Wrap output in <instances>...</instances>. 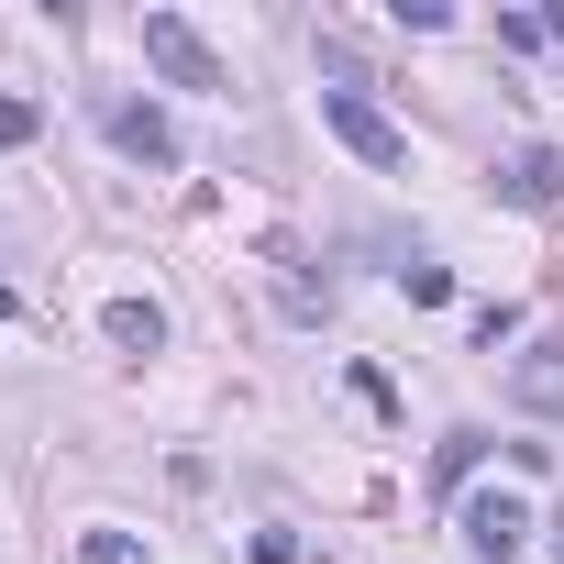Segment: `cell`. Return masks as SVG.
<instances>
[{
  "label": "cell",
  "instance_id": "30bf717a",
  "mask_svg": "<svg viewBox=\"0 0 564 564\" xmlns=\"http://www.w3.org/2000/svg\"><path fill=\"white\" fill-rule=\"evenodd\" d=\"M78 564H144L133 531H78Z\"/></svg>",
  "mask_w": 564,
  "mask_h": 564
},
{
  "label": "cell",
  "instance_id": "52a82bcc",
  "mask_svg": "<svg viewBox=\"0 0 564 564\" xmlns=\"http://www.w3.org/2000/svg\"><path fill=\"white\" fill-rule=\"evenodd\" d=\"M100 333H111L122 355H155V344H166V311H155V300H111V322H100Z\"/></svg>",
  "mask_w": 564,
  "mask_h": 564
},
{
  "label": "cell",
  "instance_id": "7a4b0ae2",
  "mask_svg": "<svg viewBox=\"0 0 564 564\" xmlns=\"http://www.w3.org/2000/svg\"><path fill=\"white\" fill-rule=\"evenodd\" d=\"M322 122H333V133H344V144H355L366 166H388V177L410 166V133H399V122H388V111H377L366 89H322Z\"/></svg>",
  "mask_w": 564,
  "mask_h": 564
},
{
  "label": "cell",
  "instance_id": "8fae6325",
  "mask_svg": "<svg viewBox=\"0 0 564 564\" xmlns=\"http://www.w3.org/2000/svg\"><path fill=\"white\" fill-rule=\"evenodd\" d=\"M399 289H410L421 311H443V300H454V265H399Z\"/></svg>",
  "mask_w": 564,
  "mask_h": 564
},
{
  "label": "cell",
  "instance_id": "5bb4252c",
  "mask_svg": "<svg viewBox=\"0 0 564 564\" xmlns=\"http://www.w3.org/2000/svg\"><path fill=\"white\" fill-rule=\"evenodd\" d=\"M0 322H12V289H0Z\"/></svg>",
  "mask_w": 564,
  "mask_h": 564
},
{
  "label": "cell",
  "instance_id": "9c48e42d",
  "mask_svg": "<svg viewBox=\"0 0 564 564\" xmlns=\"http://www.w3.org/2000/svg\"><path fill=\"white\" fill-rule=\"evenodd\" d=\"M45 133V100H23V89H0V144H34Z\"/></svg>",
  "mask_w": 564,
  "mask_h": 564
},
{
  "label": "cell",
  "instance_id": "277c9868",
  "mask_svg": "<svg viewBox=\"0 0 564 564\" xmlns=\"http://www.w3.org/2000/svg\"><path fill=\"white\" fill-rule=\"evenodd\" d=\"M100 133H111L133 166H177V122H166L155 100H111V111H100Z\"/></svg>",
  "mask_w": 564,
  "mask_h": 564
},
{
  "label": "cell",
  "instance_id": "7c38bea8",
  "mask_svg": "<svg viewBox=\"0 0 564 564\" xmlns=\"http://www.w3.org/2000/svg\"><path fill=\"white\" fill-rule=\"evenodd\" d=\"M243 553H254V564H311V542H300V531H254Z\"/></svg>",
  "mask_w": 564,
  "mask_h": 564
},
{
  "label": "cell",
  "instance_id": "6da1fadb",
  "mask_svg": "<svg viewBox=\"0 0 564 564\" xmlns=\"http://www.w3.org/2000/svg\"><path fill=\"white\" fill-rule=\"evenodd\" d=\"M144 67H155L166 89H221V56L199 45L188 12H144Z\"/></svg>",
  "mask_w": 564,
  "mask_h": 564
},
{
  "label": "cell",
  "instance_id": "ba28073f",
  "mask_svg": "<svg viewBox=\"0 0 564 564\" xmlns=\"http://www.w3.org/2000/svg\"><path fill=\"white\" fill-rule=\"evenodd\" d=\"M476 454H487V432H443V443H432V487L454 498V487L476 476Z\"/></svg>",
  "mask_w": 564,
  "mask_h": 564
},
{
  "label": "cell",
  "instance_id": "5b68a950",
  "mask_svg": "<svg viewBox=\"0 0 564 564\" xmlns=\"http://www.w3.org/2000/svg\"><path fill=\"white\" fill-rule=\"evenodd\" d=\"M498 199H509V210H553V199H564V155H553V144H520V155L498 166Z\"/></svg>",
  "mask_w": 564,
  "mask_h": 564
},
{
  "label": "cell",
  "instance_id": "3957f363",
  "mask_svg": "<svg viewBox=\"0 0 564 564\" xmlns=\"http://www.w3.org/2000/svg\"><path fill=\"white\" fill-rule=\"evenodd\" d=\"M454 531H465V553H476V564H509V553H520V542H531L542 520H531V509H520L509 487H476V498L454 509Z\"/></svg>",
  "mask_w": 564,
  "mask_h": 564
},
{
  "label": "cell",
  "instance_id": "9a60e30c",
  "mask_svg": "<svg viewBox=\"0 0 564 564\" xmlns=\"http://www.w3.org/2000/svg\"><path fill=\"white\" fill-rule=\"evenodd\" d=\"M553 564H564V531H553Z\"/></svg>",
  "mask_w": 564,
  "mask_h": 564
},
{
  "label": "cell",
  "instance_id": "8992f818",
  "mask_svg": "<svg viewBox=\"0 0 564 564\" xmlns=\"http://www.w3.org/2000/svg\"><path fill=\"white\" fill-rule=\"evenodd\" d=\"M509 399H520L531 421H564V344H531V355L509 366Z\"/></svg>",
  "mask_w": 564,
  "mask_h": 564
},
{
  "label": "cell",
  "instance_id": "4fadbf2b",
  "mask_svg": "<svg viewBox=\"0 0 564 564\" xmlns=\"http://www.w3.org/2000/svg\"><path fill=\"white\" fill-rule=\"evenodd\" d=\"M542 45H564V0H553V12H542Z\"/></svg>",
  "mask_w": 564,
  "mask_h": 564
}]
</instances>
